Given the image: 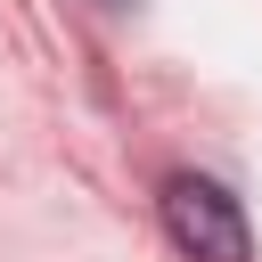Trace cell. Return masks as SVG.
<instances>
[{
  "instance_id": "cell-1",
  "label": "cell",
  "mask_w": 262,
  "mask_h": 262,
  "mask_svg": "<svg viewBox=\"0 0 262 262\" xmlns=\"http://www.w3.org/2000/svg\"><path fill=\"white\" fill-rule=\"evenodd\" d=\"M164 229L188 262H254V229H246V205L221 188V180H164Z\"/></svg>"
}]
</instances>
